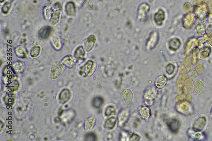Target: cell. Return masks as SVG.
<instances>
[{
	"instance_id": "3957f363",
	"label": "cell",
	"mask_w": 212,
	"mask_h": 141,
	"mask_svg": "<svg viewBox=\"0 0 212 141\" xmlns=\"http://www.w3.org/2000/svg\"><path fill=\"white\" fill-rule=\"evenodd\" d=\"M139 112L141 116L145 119H148L150 116V110L148 107L145 106L140 107Z\"/></svg>"
},
{
	"instance_id": "ba28073f",
	"label": "cell",
	"mask_w": 212,
	"mask_h": 141,
	"mask_svg": "<svg viewBox=\"0 0 212 141\" xmlns=\"http://www.w3.org/2000/svg\"><path fill=\"white\" fill-rule=\"evenodd\" d=\"M60 11L59 10L55 11L53 12V14H52L51 19H50V23L52 25L57 23L59 20V18H60Z\"/></svg>"
},
{
	"instance_id": "1f68e13d",
	"label": "cell",
	"mask_w": 212,
	"mask_h": 141,
	"mask_svg": "<svg viewBox=\"0 0 212 141\" xmlns=\"http://www.w3.org/2000/svg\"><path fill=\"white\" fill-rule=\"evenodd\" d=\"M192 63L194 65H197L200 64V61L199 59H198V58H193V60H192Z\"/></svg>"
},
{
	"instance_id": "f546056e",
	"label": "cell",
	"mask_w": 212,
	"mask_h": 141,
	"mask_svg": "<svg viewBox=\"0 0 212 141\" xmlns=\"http://www.w3.org/2000/svg\"><path fill=\"white\" fill-rule=\"evenodd\" d=\"M196 70H197V72L199 74H201L203 72V71H204V68H203V67L202 66V65H200V66H197V67L196 68Z\"/></svg>"
},
{
	"instance_id": "f1b7e54d",
	"label": "cell",
	"mask_w": 212,
	"mask_h": 141,
	"mask_svg": "<svg viewBox=\"0 0 212 141\" xmlns=\"http://www.w3.org/2000/svg\"><path fill=\"white\" fill-rule=\"evenodd\" d=\"M192 52L190 50H187L185 53V56L187 58H192L193 57Z\"/></svg>"
},
{
	"instance_id": "30bf717a",
	"label": "cell",
	"mask_w": 212,
	"mask_h": 141,
	"mask_svg": "<svg viewBox=\"0 0 212 141\" xmlns=\"http://www.w3.org/2000/svg\"><path fill=\"white\" fill-rule=\"evenodd\" d=\"M51 28L50 27H45L42 28L39 32L40 36L42 38H47L50 35Z\"/></svg>"
},
{
	"instance_id": "7a4b0ae2",
	"label": "cell",
	"mask_w": 212,
	"mask_h": 141,
	"mask_svg": "<svg viewBox=\"0 0 212 141\" xmlns=\"http://www.w3.org/2000/svg\"><path fill=\"white\" fill-rule=\"evenodd\" d=\"M165 13L163 10H160L154 15V20L158 25H161L165 19Z\"/></svg>"
},
{
	"instance_id": "6da1fadb",
	"label": "cell",
	"mask_w": 212,
	"mask_h": 141,
	"mask_svg": "<svg viewBox=\"0 0 212 141\" xmlns=\"http://www.w3.org/2000/svg\"><path fill=\"white\" fill-rule=\"evenodd\" d=\"M122 97L126 103L129 104L133 100V95L131 90L129 89H125L122 92Z\"/></svg>"
},
{
	"instance_id": "74e56055",
	"label": "cell",
	"mask_w": 212,
	"mask_h": 141,
	"mask_svg": "<svg viewBox=\"0 0 212 141\" xmlns=\"http://www.w3.org/2000/svg\"><path fill=\"white\" fill-rule=\"evenodd\" d=\"M131 139H132L131 140H133V139H134V140H135V139H136L137 140V139H138V136H137V135H133L132 136V137H131Z\"/></svg>"
},
{
	"instance_id": "8fae6325",
	"label": "cell",
	"mask_w": 212,
	"mask_h": 141,
	"mask_svg": "<svg viewBox=\"0 0 212 141\" xmlns=\"http://www.w3.org/2000/svg\"><path fill=\"white\" fill-rule=\"evenodd\" d=\"M199 50L200 51H210L211 50V48H210V46H209L208 43L204 41L203 40H201L199 42Z\"/></svg>"
},
{
	"instance_id": "ac0fdd59",
	"label": "cell",
	"mask_w": 212,
	"mask_h": 141,
	"mask_svg": "<svg viewBox=\"0 0 212 141\" xmlns=\"http://www.w3.org/2000/svg\"><path fill=\"white\" fill-rule=\"evenodd\" d=\"M95 122V119H94V118H92L90 119L89 120H87V122H86V126L87 127V128L88 129H90L92 128L94 126V123Z\"/></svg>"
},
{
	"instance_id": "52a82bcc",
	"label": "cell",
	"mask_w": 212,
	"mask_h": 141,
	"mask_svg": "<svg viewBox=\"0 0 212 141\" xmlns=\"http://www.w3.org/2000/svg\"><path fill=\"white\" fill-rule=\"evenodd\" d=\"M66 11L69 15H75L76 12V8L73 3L71 2L67 3L66 5Z\"/></svg>"
},
{
	"instance_id": "4dcf8cb0",
	"label": "cell",
	"mask_w": 212,
	"mask_h": 141,
	"mask_svg": "<svg viewBox=\"0 0 212 141\" xmlns=\"http://www.w3.org/2000/svg\"><path fill=\"white\" fill-rule=\"evenodd\" d=\"M192 42L190 41H188L186 43H185V48H186V49H190V48H191V47H192Z\"/></svg>"
},
{
	"instance_id": "d590c367",
	"label": "cell",
	"mask_w": 212,
	"mask_h": 141,
	"mask_svg": "<svg viewBox=\"0 0 212 141\" xmlns=\"http://www.w3.org/2000/svg\"><path fill=\"white\" fill-rule=\"evenodd\" d=\"M193 46L195 47L197 46H198L199 44V41L198 40H197V39H195V40H193Z\"/></svg>"
},
{
	"instance_id": "7bdbcfd3",
	"label": "cell",
	"mask_w": 212,
	"mask_h": 141,
	"mask_svg": "<svg viewBox=\"0 0 212 141\" xmlns=\"http://www.w3.org/2000/svg\"><path fill=\"white\" fill-rule=\"evenodd\" d=\"M4 1V0H1V2H3Z\"/></svg>"
},
{
	"instance_id": "4316f807",
	"label": "cell",
	"mask_w": 212,
	"mask_h": 141,
	"mask_svg": "<svg viewBox=\"0 0 212 141\" xmlns=\"http://www.w3.org/2000/svg\"><path fill=\"white\" fill-rule=\"evenodd\" d=\"M199 50L197 48H195L193 50V55L195 57H198L199 54Z\"/></svg>"
},
{
	"instance_id": "ab89813d",
	"label": "cell",
	"mask_w": 212,
	"mask_h": 141,
	"mask_svg": "<svg viewBox=\"0 0 212 141\" xmlns=\"http://www.w3.org/2000/svg\"><path fill=\"white\" fill-rule=\"evenodd\" d=\"M209 30H211V31H212V26H211V27H208V30H209Z\"/></svg>"
},
{
	"instance_id": "277c9868",
	"label": "cell",
	"mask_w": 212,
	"mask_h": 141,
	"mask_svg": "<svg viewBox=\"0 0 212 141\" xmlns=\"http://www.w3.org/2000/svg\"><path fill=\"white\" fill-rule=\"evenodd\" d=\"M167 79L163 75H160L157 77L155 81V85L157 88H162L166 84Z\"/></svg>"
},
{
	"instance_id": "9a60e30c",
	"label": "cell",
	"mask_w": 212,
	"mask_h": 141,
	"mask_svg": "<svg viewBox=\"0 0 212 141\" xmlns=\"http://www.w3.org/2000/svg\"><path fill=\"white\" fill-rule=\"evenodd\" d=\"M44 17L46 19H48L51 14V8L50 6H46L43 10Z\"/></svg>"
},
{
	"instance_id": "83f0119b",
	"label": "cell",
	"mask_w": 212,
	"mask_h": 141,
	"mask_svg": "<svg viewBox=\"0 0 212 141\" xmlns=\"http://www.w3.org/2000/svg\"><path fill=\"white\" fill-rule=\"evenodd\" d=\"M75 4L78 7H80L81 5L83 4L85 0H73Z\"/></svg>"
},
{
	"instance_id": "836d02e7",
	"label": "cell",
	"mask_w": 212,
	"mask_h": 141,
	"mask_svg": "<svg viewBox=\"0 0 212 141\" xmlns=\"http://www.w3.org/2000/svg\"><path fill=\"white\" fill-rule=\"evenodd\" d=\"M211 38V36L209 34H206L204 36V39L206 41L209 40Z\"/></svg>"
},
{
	"instance_id": "5b68a950",
	"label": "cell",
	"mask_w": 212,
	"mask_h": 141,
	"mask_svg": "<svg viewBox=\"0 0 212 141\" xmlns=\"http://www.w3.org/2000/svg\"><path fill=\"white\" fill-rule=\"evenodd\" d=\"M194 90L195 93L197 95L203 94L205 92V87L202 81H198L196 82L194 85Z\"/></svg>"
},
{
	"instance_id": "44dd1931",
	"label": "cell",
	"mask_w": 212,
	"mask_h": 141,
	"mask_svg": "<svg viewBox=\"0 0 212 141\" xmlns=\"http://www.w3.org/2000/svg\"><path fill=\"white\" fill-rule=\"evenodd\" d=\"M103 103V100L100 97H97L94 100V105L96 107H99L102 105V104Z\"/></svg>"
},
{
	"instance_id": "d6986e66",
	"label": "cell",
	"mask_w": 212,
	"mask_h": 141,
	"mask_svg": "<svg viewBox=\"0 0 212 141\" xmlns=\"http://www.w3.org/2000/svg\"><path fill=\"white\" fill-rule=\"evenodd\" d=\"M52 42H53V44L55 47H56L57 48H60V45H61V40H60V39L59 37L56 36L55 37L53 38Z\"/></svg>"
},
{
	"instance_id": "f35d334b",
	"label": "cell",
	"mask_w": 212,
	"mask_h": 141,
	"mask_svg": "<svg viewBox=\"0 0 212 141\" xmlns=\"http://www.w3.org/2000/svg\"><path fill=\"white\" fill-rule=\"evenodd\" d=\"M182 75L184 76V77H182V78H183V79H186L188 78V76H187V75H186V74H183V75Z\"/></svg>"
},
{
	"instance_id": "ffe728a7",
	"label": "cell",
	"mask_w": 212,
	"mask_h": 141,
	"mask_svg": "<svg viewBox=\"0 0 212 141\" xmlns=\"http://www.w3.org/2000/svg\"><path fill=\"white\" fill-rule=\"evenodd\" d=\"M11 6V4L10 3H7L2 8V11L4 14H7L9 11Z\"/></svg>"
},
{
	"instance_id": "7c38bea8",
	"label": "cell",
	"mask_w": 212,
	"mask_h": 141,
	"mask_svg": "<svg viewBox=\"0 0 212 141\" xmlns=\"http://www.w3.org/2000/svg\"><path fill=\"white\" fill-rule=\"evenodd\" d=\"M196 17L198 21L203 22L206 19V14L203 11H199L196 14Z\"/></svg>"
},
{
	"instance_id": "cb8c5ba5",
	"label": "cell",
	"mask_w": 212,
	"mask_h": 141,
	"mask_svg": "<svg viewBox=\"0 0 212 141\" xmlns=\"http://www.w3.org/2000/svg\"><path fill=\"white\" fill-rule=\"evenodd\" d=\"M114 112H115V109H114V107L112 106H109L106 109V114L107 116H109L112 113H114Z\"/></svg>"
},
{
	"instance_id": "b9f144b4",
	"label": "cell",
	"mask_w": 212,
	"mask_h": 141,
	"mask_svg": "<svg viewBox=\"0 0 212 141\" xmlns=\"http://www.w3.org/2000/svg\"><path fill=\"white\" fill-rule=\"evenodd\" d=\"M211 117L212 118V109L211 110Z\"/></svg>"
},
{
	"instance_id": "9c48e42d",
	"label": "cell",
	"mask_w": 212,
	"mask_h": 141,
	"mask_svg": "<svg viewBox=\"0 0 212 141\" xmlns=\"http://www.w3.org/2000/svg\"><path fill=\"white\" fill-rule=\"evenodd\" d=\"M195 28H196V32L197 33L198 35L200 36L205 34L206 30V25L204 23H202L197 25Z\"/></svg>"
},
{
	"instance_id": "4fadbf2b",
	"label": "cell",
	"mask_w": 212,
	"mask_h": 141,
	"mask_svg": "<svg viewBox=\"0 0 212 141\" xmlns=\"http://www.w3.org/2000/svg\"><path fill=\"white\" fill-rule=\"evenodd\" d=\"M116 123V119L114 117L107 120L105 123V127L108 129H112L115 126Z\"/></svg>"
},
{
	"instance_id": "e575fe53",
	"label": "cell",
	"mask_w": 212,
	"mask_h": 141,
	"mask_svg": "<svg viewBox=\"0 0 212 141\" xmlns=\"http://www.w3.org/2000/svg\"><path fill=\"white\" fill-rule=\"evenodd\" d=\"M177 84H178V85H179V86H182V85H183L184 81L182 79H180L178 80V81H177Z\"/></svg>"
},
{
	"instance_id": "d6a6232c",
	"label": "cell",
	"mask_w": 212,
	"mask_h": 141,
	"mask_svg": "<svg viewBox=\"0 0 212 141\" xmlns=\"http://www.w3.org/2000/svg\"><path fill=\"white\" fill-rule=\"evenodd\" d=\"M191 63H191V61L190 60H188V59L184 60V65L187 66H190L191 65Z\"/></svg>"
},
{
	"instance_id": "d4e9b609",
	"label": "cell",
	"mask_w": 212,
	"mask_h": 141,
	"mask_svg": "<svg viewBox=\"0 0 212 141\" xmlns=\"http://www.w3.org/2000/svg\"><path fill=\"white\" fill-rule=\"evenodd\" d=\"M183 25L185 28L189 29H191L193 28V23L189 22V21H185Z\"/></svg>"
},
{
	"instance_id": "603a6c76",
	"label": "cell",
	"mask_w": 212,
	"mask_h": 141,
	"mask_svg": "<svg viewBox=\"0 0 212 141\" xmlns=\"http://www.w3.org/2000/svg\"><path fill=\"white\" fill-rule=\"evenodd\" d=\"M154 95H156V92H155V90L151 89V90H149L148 93L145 95V96H146L147 98L151 99L154 97Z\"/></svg>"
},
{
	"instance_id": "2e32d148",
	"label": "cell",
	"mask_w": 212,
	"mask_h": 141,
	"mask_svg": "<svg viewBox=\"0 0 212 141\" xmlns=\"http://www.w3.org/2000/svg\"><path fill=\"white\" fill-rule=\"evenodd\" d=\"M169 127L170 129L173 132H175L176 130H177L178 128V122L176 121L175 120H173L171 121L169 124Z\"/></svg>"
},
{
	"instance_id": "5bb4252c",
	"label": "cell",
	"mask_w": 212,
	"mask_h": 141,
	"mask_svg": "<svg viewBox=\"0 0 212 141\" xmlns=\"http://www.w3.org/2000/svg\"><path fill=\"white\" fill-rule=\"evenodd\" d=\"M188 73L190 78L195 80L197 78V73L195 72V69L193 67H189L188 70Z\"/></svg>"
},
{
	"instance_id": "ee69618b",
	"label": "cell",
	"mask_w": 212,
	"mask_h": 141,
	"mask_svg": "<svg viewBox=\"0 0 212 141\" xmlns=\"http://www.w3.org/2000/svg\"><path fill=\"white\" fill-rule=\"evenodd\" d=\"M211 37H212V32L211 33Z\"/></svg>"
},
{
	"instance_id": "8992f818",
	"label": "cell",
	"mask_w": 212,
	"mask_h": 141,
	"mask_svg": "<svg viewBox=\"0 0 212 141\" xmlns=\"http://www.w3.org/2000/svg\"><path fill=\"white\" fill-rule=\"evenodd\" d=\"M180 45V41L178 38H174L171 40L169 42V48L174 50H176L179 48Z\"/></svg>"
},
{
	"instance_id": "e0dca14e",
	"label": "cell",
	"mask_w": 212,
	"mask_h": 141,
	"mask_svg": "<svg viewBox=\"0 0 212 141\" xmlns=\"http://www.w3.org/2000/svg\"><path fill=\"white\" fill-rule=\"evenodd\" d=\"M40 47L35 46L32 49L31 51V54L32 56L35 57L38 55L40 53Z\"/></svg>"
},
{
	"instance_id": "60d3db41",
	"label": "cell",
	"mask_w": 212,
	"mask_h": 141,
	"mask_svg": "<svg viewBox=\"0 0 212 141\" xmlns=\"http://www.w3.org/2000/svg\"><path fill=\"white\" fill-rule=\"evenodd\" d=\"M209 42H210V44L212 46V40H211L209 41Z\"/></svg>"
},
{
	"instance_id": "8d00e7d4",
	"label": "cell",
	"mask_w": 212,
	"mask_h": 141,
	"mask_svg": "<svg viewBox=\"0 0 212 141\" xmlns=\"http://www.w3.org/2000/svg\"><path fill=\"white\" fill-rule=\"evenodd\" d=\"M180 73H184L186 71V68L184 66H181L180 68Z\"/></svg>"
},
{
	"instance_id": "484cf974",
	"label": "cell",
	"mask_w": 212,
	"mask_h": 141,
	"mask_svg": "<svg viewBox=\"0 0 212 141\" xmlns=\"http://www.w3.org/2000/svg\"><path fill=\"white\" fill-rule=\"evenodd\" d=\"M210 51H202V53L200 54V57L202 58H206L209 56L210 53L209 52Z\"/></svg>"
},
{
	"instance_id": "7402d4cb",
	"label": "cell",
	"mask_w": 212,
	"mask_h": 141,
	"mask_svg": "<svg viewBox=\"0 0 212 141\" xmlns=\"http://www.w3.org/2000/svg\"><path fill=\"white\" fill-rule=\"evenodd\" d=\"M174 69L175 66L173 64H169L167 66L166 71L168 75H170L174 72Z\"/></svg>"
}]
</instances>
